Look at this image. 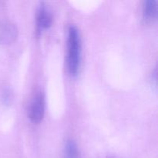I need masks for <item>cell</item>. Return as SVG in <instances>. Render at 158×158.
<instances>
[{
	"label": "cell",
	"instance_id": "5",
	"mask_svg": "<svg viewBox=\"0 0 158 158\" xmlns=\"http://www.w3.org/2000/svg\"><path fill=\"white\" fill-rule=\"evenodd\" d=\"M63 158H80V151L74 140H66L63 149Z\"/></svg>",
	"mask_w": 158,
	"mask_h": 158
},
{
	"label": "cell",
	"instance_id": "2",
	"mask_svg": "<svg viewBox=\"0 0 158 158\" xmlns=\"http://www.w3.org/2000/svg\"><path fill=\"white\" fill-rule=\"evenodd\" d=\"M45 113V100L43 93L38 92L32 98L29 109V118L33 123L42 121Z\"/></svg>",
	"mask_w": 158,
	"mask_h": 158
},
{
	"label": "cell",
	"instance_id": "3",
	"mask_svg": "<svg viewBox=\"0 0 158 158\" xmlns=\"http://www.w3.org/2000/svg\"><path fill=\"white\" fill-rule=\"evenodd\" d=\"M52 23V15L51 11L44 5H41L37 11L36 26L39 32L48 29Z\"/></svg>",
	"mask_w": 158,
	"mask_h": 158
},
{
	"label": "cell",
	"instance_id": "1",
	"mask_svg": "<svg viewBox=\"0 0 158 158\" xmlns=\"http://www.w3.org/2000/svg\"><path fill=\"white\" fill-rule=\"evenodd\" d=\"M81 38L78 29L70 26L67 36V68L73 77L79 73L81 63Z\"/></svg>",
	"mask_w": 158,
	"mask_h": 158
},
{
	"label": "cell",
	"instance_id": "4",
	"mask_svg": "<svg viewBox=\"0 0 158 158\" xmlns=\"http://www.w3.org/2000/svg\"><path fill=\"white\" fill-rule=\"evenodd\" d=\"M143 19L146 23H151L156 21L158 15V3L155 0H148L143 2Z\"/></svg>",
	"mask_w": 158,
	"mask_h": 158
},
{
	"label": "cell",
	"instance_id": "6",
	"mask_svg": "<svg viewBox=\"0 0 158 158\" xmlns=\"http://www.w3.org/2000/svg\"><path fill=\"white\" fill-rule=\"evenodd\" d=\"M103 158H123L120 157H117V156H107V157H105Z\"/></svg>",
	"mask_w": 158,
	"mask_h": 158
}]
</instances>
